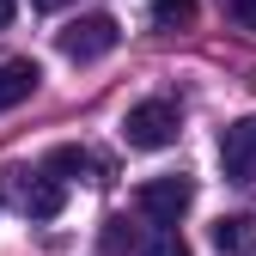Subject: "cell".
I'll use <instances>...</instances> for the list:
<instances>
[{
	"instance_id": "obj_1",
	"label": "cell",
	"mask_w": 256,
	"mask_h": 256,
	"mask_svg": "<svg viewBox=\"0 0 256 256\" xmlns=\"http://www.w3.org/2000/svg\"><path fill=\"white\" fill-rule=\"evenodd\" d=\"M134 208H140V220H152L158 232H177V220L196 208V177H183V171L146 177V183L134 189Z\"/></svg>"
},
{
	"instance_id": "obj_8",
	"label": "cell",
	"mask_w": 256,
	"mask_h": 256,
	"mask_svg": "<svg viewBox=\"0 0 256 256\" xmlns=\"http://www.w3.org/2000/svg\"><path fill=\"white\" fill-rule=\"evenodd\" d=\"M43 171H49L55 183H68V177H86V183H104V165H98V158H92L86 146H55Z\"/></svg>"
},
{
	"instance_id": "obj_14",
	"label": "cell",
	"mask_w": 256,
	"mask_h": 256,
	"mask_svg": "<svg viewBox=\"0 0 256 256\" xmlns=\"http://www.w3.org/2000/svg\"><path fill=\"white\" fill-rule=\"evenodd\" d=\"M37 12H61V6H74V0H30Z\"/></svg>"
},
{
	"instance_id": "obj_6",
	"label": "cell",
	"mask_w": 256,
	"mask_h": 256,
	"mask_svg": "<svg viewBox=\"0 0 256 256\" xmlns=\"http://www.w3.org/2000/svg\"><path fill=\"white\" fill-rule=\"evenodd\" d=\"M37 80H43V68L30 55H6L0 61V110H18L30 92H37Z\"/></svg>"
},
{
	"instance_id": "obj_9",
	"label": "cell",
	"mask_w": 256,
	"mask_h": 256,
	"mask_svg": "<svg viewBox=\"0 0 256 256\" xmlns=\"http://www.w3.org/2000/svg\"><path fill=\"white\" fill-rule=\"evenodd\" d=\"M196 18V0H152V24L158 30H183Z\"/></svg>"
},
{
	"instance_id": "obj_3",
	"label": "cell",
	"mask_w": 256,
	"mask_h": 256,
	"mask_svg": "<svg viewBox=\"0 0 256 256\" xmlns=\"http://www.w3.org/2000/svg\"><path fill=\"white\" fill-rule=\"evenodd\" d=\"M55 43H61V55H68V61H98V55H110V49L122 43V24H116L110 12H80Z\"/></svg>"
},
{
	"instance_id": "obj_2",
	"label": "cell",
	"mask_w": 256,
	"mask_h": 256,
	"mask_svg": "<svg viewBox=\"0 0 256 256\" xmlns=\"http://www.w3.org/2000/svg\"><path fill=\"white\" fill-rule=\"evenodd\" d=\"M177 128H183V110L171 98H146L122 116V140L134 146V152H158V146H171L177 140Z\"/></svg>"
},
{
	"instance_id": "obj_12",
	"label": "cell",
	"mask_w": 256,
	"mask_h": 256,
	"mask_svg": "<svg viewBox=\"0 0 256 256\" xmlns=\"http://www.w3.org/2000/svg\"><path fill=\"white\" fill-rule=\"evenodd\" d=\"M226 12H232L244 30H256V0H226Z\"/></svg>"
},
{
	"instance_id": "obj_13",
	"label": "cell",
	"mask_w": 256,
	"mask_h": 256,
	"mask_svg": "<svg viewBox=\"0 0 256 256\" xmlns=\"http://www.w3.org/2000/svg\"><path fill=\"white\" fill-rule=\"evenodd\" d=\"M12 18H18V0H0V30H6Z\"/></svg>"
},
{
	"instance_id": "obj_11",
	"label": "cell",
	"mask_w": 256,
	"mask_h": 256,
	"mask_svg": "<svg viewBox=\"0 0 256 256\" xmlns=\"http://www.w3.org/2000/svg\"><path fill=\"white\" fill-rule=\"evenodd\" d=\"M122 244H134V226H128V220H122V214H110V220H104V250L116 256Z\"/></svg>"
},
{
	"instance_id": "obj_5",
	"label": "cell",
	"mask_w": 256,
	"mask_h": 256,
	"mask_svg": "<svg viewBox=\"0 0 256 256\" xmlns=\"http://www.w3.org/2000/svg\"><path fill=\"white\" fill-rule=\"evenodd\" d=\"M18 208L30 214V220H55L61 208H68V183H55L49 171H18Z\"/></svg>"
},
{
	"instance_id": "obj_7",
	"label": "cell",
	"mask_w": 256,
	"mask_h": 256,
	"mask_svg": "<svg viewBox=\"0 0 256 256\" xmlns=\"http://www.w3.org/2000/svg\"><path fill=\"white\" fill-rule=\"evenodd\" d=\"M214 250L220 256H256V214H226V220H214Z\"/></svg>"
},
{
	"instance_id": "obj_4",
	"label": "cell",
	"mask_w": 256,
	"mask_h": 256,
	"mask_svg": "<svg viewBox=\"0 0 256 256\" xmlns=\"http://www.w3.org/2000/svg\"><path fill=\"white\" fill-rule=\"evenodd\" d=\"M220 171H226V183H256V116L220 128Z\"/></svg>"
},
{
	"instance_id": "obj_10",
	"label": "cell",
	"mask_w": 256,
	"mask_h": 256,
	"mask_svg": "<svg viewBox=\"0 0 256 256\" xmlns=\"http://www.w3.org/2000/svg\"><path fill=\"white\" fill-rule=\"evenodd\" d=\"M140 256H189V238H183V232H152Z\"/></svg>"
}]
</instances>
